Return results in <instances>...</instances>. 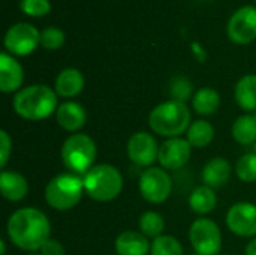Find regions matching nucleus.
<instances>
[{"instance_id":"obj_1","label":"nucleus","mask_w":256,"mask_h":255,"mask_svg":"<svg viewBox=\"0 0 256 255\" xmlns=\"http://www.w3.org/2000/svg\"><path fill=\"white\" fill-rule=\"evenodd\" d=\"M6 231L8 237L16 248L27 252H36L50 239L51 224L42 210L22 207L9 216Z\"/></svg>"},{"instance_id":"obj_2","label":"nucleus","mask_w":256,"mask_h":255,"mask_svg":"<svg viewBox=\"0 0 256 255\" xmlns=\"http://www.w3.org/2000/svg\"><path fill=\"white\" fill-rule=\"evenodd\" d=\"M15 113L30 122L48 119L58 108V95L45 84H32L14 96Z\"/></svg>"},{"instance_id":"obj_3","label":"nucleus","mask_w":256,"mask_h":255,"mask_svg":"<svg viewBox=\"0 0 256 255\" xmlns=\"http://www.w3.org/2000/svg\"><path fill=\"white\" fill-rule=\"evenodd\" d=\"M148 125L153 132L162 137L176 138L188 132L190 126V110L186 102L176 99L156 105L150 116Z\"/></svg>"},{"instance_id":"obj_4","label":"nucleus","mask_w":256,"mask_h":255,"mask_svg":"<svg viewBox=\"0 0 256 255\" xmlns=\"http://www.w3.org/2000/svg\"><path fill=\"white\" fill-rule=\"evenodd\" d=\"M86 194L99 201L106 203L117 198L123 189L122 173L110 164H98L84 174Z\"/></svg>"},{"instance_id":"obj_5","label":"nucleus","mask_w":256,"mask_h":255,"mask_svg":"<svg viewBox=\"0 0 256 255\" xmlns=\"http://www.w3.org/2000/svg\"><path fill=\"white\" fill-rule=\"evenodd\" d=\"M84 177L74 173H63L52 177L45 188V201L58 212L74 209L82 198Z\"/></svg>"},{"instance_id":"obj_6","label":"nucleus","mask_w":256,"mask_h":255,"mask_svg":"<svg viewBox=\"0 0 256 255\" xmlns=\"http://www.w3.org/2000/svg\"><path fill=\"white\" fill-rule=\"evenodd\" d=\"M98 155L96 143L87 134H72L62 146V161L64 167L78 176H84L94 167Z\"/></svg>"},{"instance_id":"obj_7","label":"nucleus","mask_w":256,"mask_h":255,"mask_svg":"<svg viewBox=\"0 0 256 255\" xmlns=\"http://www.w3.org/2000/svg\"><path fill=\"white\" fill-rule=\"evenodd\" d=\"M189 242L198 255H219L222 251L220 228L208 218H198L189 228Z\"/></svg>"},{"instance_id":"obj_8","label":"nucleus","mask_w":256,"mask_h":255,"mask_svg":"<svg viewBox=\"0 0 256 255\" xmlns=\"http://www.w3.org/2000/svg\"><path fill=\"white\" fill-rule=\"evenodd\" d=\"M140 194L141 197L152 203L160 204L166 201L172 191V179L164 168L150 167L140 177Z\"/></svg>"},{"instance_id":"obj_9","label":"nucleus","mask_w":256,"mask_h":255,"mask_svg":"<svg viewBox=\"0 0 256 255\" xmlns=\"http://www.w3.org/2000/svg\"><path fill=\"white\" fill-rule=\"evenodd\" d=\"M40 45V32L28 23H16L4 35L6 53L12 56H28Z\"/></svg>"},{"instance_id":"obj_10","label":"nucleus","mask_w":256,"mask_h":255,"mask_svg":"<svg viewBox=\"0 0 256 255\" xmlns=\"http://www.w3.org/2000/svg\"><path fill=\"white\" fill-rule=\"evenodd\" d=\"M228 38L238 45H248L256 39V8L242 6L237 9L228 24H226Z\"/></svg>"},{"instance_id":"obj_11","label":"nucleus","mask_w":256,"mask_h":255,"mask_svg":"<svg viewBox=\"0 0 256 255\" xmlns=\"http://www.w3.org/2000/svg\"><path fill=\"white\" fill-rule=\"evenodd\" d=\"M226 225L236 236H256V204L248 201L232 204L226 213Z\"/></svg>"},{"instance_id":"obj_12","label":"nucleus","mask_w":256,"mask_h":255,"mask_svg":"<svg viewBox=\"0 0 256 255\" xmlns=\"http://www.w3.org/2000/svg\"><path fill=\"white\" fill-rule=\"evenodd\" d=\"M192 153V146L188 140L182 137L168 138L159 146L158 161L164 170H180L184 167Z\"/></svg>"},{"instance_id":"obj_13","label":"nucleus","mask_w":256,"mask_h":255,"mask_svg":"<svg viewBox=\"0 0 256 255\" xmlns=\"http://www.w3.org/2000/svg\"><path fill=\"white\" fill-rule=\"evenodd\" d=\"M128 156L138 167H150L159 156L156 138L148 132H135L128 141Z\"/></svg>"},{"instance_id":"obj_14","label":"nucleus","mask_w":256,"mask_h":255,"mask_svg":"<svg viewBox=\"0 0 256 255\" xmlns=\"http://www.w3.org/2000/svg\"><path fill=\"white\" fill-rule=\"evenodd\" d=\"M24 81V69L21 63L9 53L0 54V90L3 93H12L20 90Z\"/></svg>"},{"instance_id":"obj_15","label":"nucleus","mask_w":256,"mask_h":255,"mask_svg":"<svg viewBox=\"0 0 256 255\" xmlns=\"http://www.w3.org/2000/svg\"><path fill=\"white\" fill-rule=\"evenodd\" d=\"M56 120L60 128L69 132H76L84 128L87 122V113L84 107L74 101L62 102L56 111Z\"/></svg>"},{"instance_id":"obj_16","label":"nucleus","mask_w":256,"mask_h":255,"mask_svg":"<svg viewBox=\"0 0 256 255\" xmlns=\"http://www.w3.org/2000/svg\"><path fill=\"white\" fill-rule=\"evenodd\" d=\"M114 248L117 255H148L152 243L141 231L126 230L117 236Z\"/></svg>"},{"instance_id":"obj_17","label":"nucleus","mask_w":256,"mask_h":255,"mask_svg":"<svg viewBox=\"0 0 256 255\" xmlns=\"http://www.w3.org/2000/svg\"><path fill=\"white\" fill-rule=\"evenodd\" d=\"M84 86H86V80L82 72L76 68H66L57 75L54 90L60 98L69 99L78 96L82 92Z\"/></svg>"},{"instance_id":"obj_18","label":"nucleus","mask_w":256,"mask_h":255,"mask_svg":"<svg viewBox=\"0 0 256 255\" xmlns=\"http://www.w3.org/2000/svg\"><path fill=\"white\" fill-rule=\"evenodd\" d=\"M0 189H2L3 198H6L8 201L16 203L27 197L28 183L22 174L16 171L3 170L0 174Z\"/></svg>"},{"instance_id":"obj_19","label":"nucleus","mask_w":256,"mask_h":255,"mask_svg":"<svg viewBox=\"0 0 256 255\" xmlns=\"http://www.w3.org/2000/svg\"><path fill=\"white\" fill-rule=\"evenodd\" d=\"M231 174H232L231 164L225 158L216 156L204 165L201 176H202L204 185L214 189V188H222L224 185H226L228 180L231 179Z\"/></svg>"},{"instance_id":"obj_20","label":"nucleus","mask_w":256,"mask_h":255,"mask_svg":"<svg viewBox=\"0 0 256 255\" xmlns=\"http://www.w3.org/2000/svg\"><path fill=\"white\" fill-rule=\"evenodd\" d=\"M236 102L244 111H256V75L248 74L242 77L234 89Z\"/></svg>"},{"instance_id":"obj_21","label":"nucleus","mask_w":256,"mask_h":255,"mask_svg":"<svg viewBox=\"0 0 256 255\" xmlns=\"http://www.w3.org/2000/svg\"><path fill=\"white\" fill-rule=\"evenodd\" d=\"M218 204V195L213 188L207 185H201L192 191L189 195V207L192 212L198 215H207L214 210Z\"/></svg>"},{"instance_id":"obj_22","label":"nucleus","mask_w":256,"mask_h":255,"mask_svg":"<svg viewBox=\"0 0 256 255\" xmlns=\"http://www.w3.org/2000/svg\"><path fill=\"white\" fill-rule=\"evenodd\" d=\"M219 105H220V95L218 90L212 87L200 89L192 98V107L201 116H210L216 113Z\"/></svg>"},{"instance_id":"obj_23","label":"nucleus","mask_w":256,"mask_h":255,"mask_svg":"<svg viewBox=\"0 0 256 255\" xmlns=\"http://www.w3.org/2000/svg\"><path fill=\"white\" fill-rule=\"evenodd\" d=\"M232 137L242 146H254L256 141V117L254 114H243L236 119L232 125Z\"/></svg>"},{"instance_id":"obj_24","label":"nucleus","mask_w":256,"mask_h":255,"mask_svg":"<svg viewBox=\"0 0 256 255\" xmlns=\"http://www.w3.org/2000/svg\"><path fill=\"white\" fill-rule=\"evenodd\" d=\"M213 138H214V128L207 120H195V122H192L188 132H186V140L195 149L207 147L213 141Z\"/></svg>"},{"instance_id":"obj_25","label":"nucleus","mask_w":256,"mask_h":255,"mask_svg":"<svg viewBox=\"0 0 256 255\" xmlns=\"http://www.w3.org/2000/svg\"><path fill=\"white\" fill-rule=\"evenodd\" d=\"M140 230L146 237H152L156 239L159 236H162L164 230H165V219L160 213L148 210L146 213L141 215L140 218Z\"/></svg>"},{"instance_id":"obj_26","label":"nucleus","mask_w":256,"mask_h":255,"mask_svg":"<svg viewBox=\"0 0 256 255\" xmlns=\"http://www.w3.org/2000/svg\"><path fill=\"white\" fill-rule=\"evenodd\" d=\"M150 255H183V246L174 236L162 234L153 239Z\"/></svg>"},{"instance_id":"obj_27","label":"nucleus","mask_w":256,"mask_h":255,"mask_svg":"<svg viewBox=\"0 0 256 255\" xmlns=\"http://www.w3.org/2000/svg\"><path fill=\"white\" fill-rule=\"evenodd\" d=\"M236 174L244 183L256 182V155L246 153L236 164Z\"/></svg>"},{"instance_id":"obj_28","label":"nucleus","mask_w":256,"mask_h":255,"mask_svg":"<svg viewBox=\"0 0 256 255\" xmlns=\"http://www.w3.org/2000/svg\"><path fill=\"white\" fill-rule=\"evenodd\" d=\"M66 36L58 27H46L40 32V45L45 50H58L64 45Z\"/></svg>"},{"instance_id":"obj_29","label":"nucleus","mask_w":256,"mask_h":255,"mask_svg":"<svg viewBox=\"0 0 256 255\" xmlns=\"http://www.w3.org/2000/svg\"><path fill=\"white\" fill-rule=\"evenodd\" d=\"M170 90H171V95H172V98L176 101L186 102L190 98V95H192L194 86H192V83L186 77H176L171 81Z\"/></svg>"},{"instance_id":"obj_30","label":"nucleus","mask_w":256,"mask_h":255,"mask_svg":"<svg viewBox=\"0 0 256 255\" xmlns=\"http://www.w3.org/2000/svg\"><path fill=\"white\" fill-rule=\"evenodd\" d=\"M20 9L28 17H44L51 11L50 0H21Z\"/></svg>"},{"instance_id":"obj_31","label":"nucleus","mask_w":256,"mask_h":255,"mask_svg":"<svg viewBox=\"0 0 256 255\" xmlns=\"http://www.w3.org/2000/svg\"><path fill=\"white\" fill-rule=\"evenodd\" d=\"M10 152H12V140H10L9 134L4 129H2L0 131V167L2 168L6 167Z\"/></svg>"},{"instance_id":"obj_32","label":"nucleus","mask_w":256,"mask_h":255,"mask_svg":"<svg viewBox=\"0 0 256 255\" xmlns=\"http://www.w3.org/2000/svg\"><path fill=\"white\" fill-rule=\"evenodd\" d=\"M39 251H40V255H66L64 246L58 240L51 239V237L44 243V246Z\"/></svg>"},{"instance_id":"obj_33","label":"nucleus","mask_w":256,"mask_h":255,"mask_svg":"<svg viewBox=\"0 0 256 255\" xmlns=\"http://www.w3.org/2000/svg\"><path fill=\"white\" fill-rule=\"evenodd\" d=\"M246 255H256V237L255 239H252L249 243H248V246H246Z\"/></svg>"},{"instance_id":"obj_34","label":"nucleus","mask_w":256,"mask_h":255,"mask_svg":"<svg viewBox=\"0 0 256 255\" xmlns=\"http://www.w3.org/2000/svg\"><path fill=\"white\" fill-rule=\"evenodd\" d=\"M0 255H6V245L3 239L0 240Z\"/></svg>"},{"instance_id":"obj_35","label":"nucleus","mask_w":256,"mask_h":255,"mask_svg":"<svg viewBox=\"0 0 256 255\" xmlns=\"http://www.w3.org/2000/svg\"><path fill=\"white\" fill-rule=\"evenodd\" d=\"M254 153L256 155V141H255V144H254Z\"/></svg>"},{"instance_id":"obj_36","label":"nucleus","mask_w":256,"mask_h":255,"mask_svg":"<svg viewBox=\"0 0 256 255\" xmlns=\"http://www.w3.org/2000/svg\"><path fill=\"white\" fill-rule=\"evenodd\" d=\"M28 255H40V254H28Z\"/></svg>"},{"instance_id":"obj_37","label":"nucleus","mask_w":256,"mask_h":255,"mask_svg":"<svg viewBox=\"0 0 256 255\" xmlns=\"http://www.w3.org/2000/svg\"><path fill=\"white\" fill-rule=\"evenodd\" d=\"M254 116H255V117H256V111H255V113H254Z\"/></svg>"},{"instance_id":"obj_38","label":"nucleus","mask_w":256,"mask_h":255,"mask_svg":"<svg viewBox=\"0 0 256 255\" xmlns=\"http://www.w3.org/2000/svg\"><path fill=\"white\" fill-rule=\"evenodd\" d=\"M20 2H21V0H20Z\"/></svg>"}]
</instances>
